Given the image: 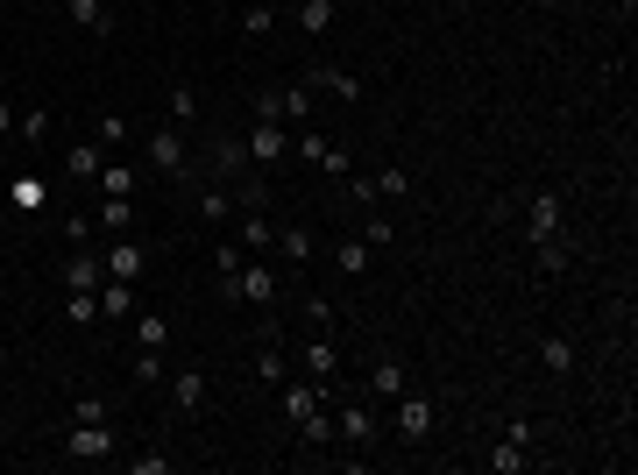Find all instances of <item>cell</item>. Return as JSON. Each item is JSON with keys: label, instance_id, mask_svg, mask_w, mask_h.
Masks as SVG:
<instances>
[{"label": "cell", "instance_id": "cell-1", "mask_svg": "<svg viewBox=\"0 0 638 475\" xmlns=\"http://www.w3.org/2000/svg\"><path fill=\"white\" fill-rule=\"evenodd\" d=\"M220 298H227V305H263V312H270V305L284 298V277H277V263H270V256H249L242 270H234V284H227Z\"/></svg>", "mask_w": 638, "mask_h": 475}, {"label": "cell", "instance_id": "cell-2", "mask_svg": "<svg viewBox=\"0 0 638 475\" xmlns=\"http://www.w3.org/2000/svg\"><path fill=\"white\" fill-rule=\"evenodd\" d=\"M390 405H397V440H405V447H426V440H433V398H426V390L405 383Z\"/></svg>", "mask_w": 638, "mask_h": 475}, {"label": "cell", "instance_id": "cell-3", "mask_svg": "<svg viewBox=\"0 0 638 475\" xmlns=\"http://www.w3.org/2000/svg\"><path fill=\"white\" fill-rule=\"evenodd\" d=\"M327 398H341V405H334V440L369 447V440H376V405H369V398H348V390H327Z\"/></svg>", "mask_w": 638, "mask_h": 475}, {"label": "cell", "instance_id": "cell-4", "mask_svg": "<svg viewBox=\"0 0 638 475\" xmlns=\"http://www.w3.org/2000/svg\"><path fill=\"white\" fill-rule=\"evenodd\" d=\"M149 171H164L171 185H185V178H192V149H185V135H178V128H156V135H149Z\"/></svg>", "mask_w": 638, "mask_h": 475}, {"label": "cell", "instance_id": "cell-5", "mask_svg": "<svg viewBox=\"0 0 638 475\" xmlns=\"http://www.w3.org/2000/svg\"><path fill=\"white\" fill-rule=\"evenodd\" d=\"M64 454H71V461H107V454H114V426H107V419H71Z\"/></svg>", "mask_w": 638, "mask_h": 475}, {"label": "cell", "instance_id": "cell-6", "mask_svg": "<svg viewBox=\"0 0 638 475\" xmlns=\"http://www.w3.org/2000/svg\"><path fill=\"white\" fill-rule=\"evenodd\" d=\"M100 284H107L100 249H71V256L57 263V291H100Z\"/></svg>", "mask_w": 638, "mask_h": 475}, {"label": "cell", "instance_id": "cell-7", "mask_svg": "<svg viewBox=\"0 0 638 475\" xmlns=\"http://www.w3.org/2000/svg\"><path fill=\"white\" fill-rule=\"evenodd\" d=\"M525 234L532 242H561V192H532L525 199Z\"/></svg>", "mask_w": 638, "mask_h": 475}, {"label": "cell", "instance_id": "cell-8", "mask_svg": "<svg viewBox=\"0 0 638 475\" xmlns=\"http://www.w3.org/2000/svg\"><path fill=\"white\" fill-rule=\"evenodd\" d=\"M298 156H305V164H319V171H334V178H348V171H355V156H348V149H334L319 128H305V135H298Z\"/></svg>", "mask_w": 638, "mask_h": 475}, {"label": "cell", "instance_id": "cell-9", "mask_svg": "<svg viewBox=\"0 0 638 475\" xmlns=\"http://www.w3.org/2000/svg\"><path fill=\"white\" fill-rule=\"evenodd\" d=\"M319 405H327V383H312V376H284V419H312Z\"/></svg>", "mask_w": 638, "mask_h": 475}, {"label": "cell", "instance_id": "cell-10", "mask_svg": "<svg viewBox=\"0 0 638 475\" xmlns=\"http://www.w3.org/2000/svg\"><path fill=\"white\" fill-rule=\"evenodd\" d=\"M100 263H107V277L135 284V277L149 270V249H142V242H128V234H114V249H100Z\"/></svg>", "mask_w": 638, "mask_h": 475}, {"label": "cell", "instance_id": "cell-11", "mask_svg": "<svg viewBox=\"0 0 638 475\" xmlns=\"http://www.w3.org/2000/svg\"><path fill=\"white\" fill-rule=\"evenodd\" d=\"M305 86H312V93H334L341 107H355V100H362V78H355V71H341V64H312Z\"/></svg>", "mask_w": 638, "mask_h": 475}, {"label": "cell", "instance_id": "cell-12", "mask_svg": "<svg viewBox=\"0 0 638 475\" xmlns=\"http://www.w3.org/2000/svg\"><path fill=\"white\" fill-rule=\"evenodd\" d=\"M249 164L256 171H277L284 164V121H256L249 128Z\"/></svg>", "mask_w": 638, "mask_h": 475}, {"label": "cell", "instance_id": "cell-13", "mask_svg": "<svg viewBox=\"0 0 638 475\" xmlns=\"http://www.w3.org/2000/svg\"><path fill=\"white\" fill-rule=\"evenodd\" d=\"M234 242H242L249 256H270V249H277V220H270L263 206H249V213H242V227H234Z\"/></svg>", "mask_w": 638, "mask_h": 475}, {"label": "cell", "instance_id": "cell-14", "mask_svg": "<svg viewBox=\"0 0 638 475\" xmlns=\"http://www.w3.org/2000/svg\"><path fill=\"white\" fill-rule=\"evenodd\" d=\"M305 376L334 390V376H341V348H334V334H312V341H305Z\"/></svg>", "mask_w": 638, "mask_h": 475}, {"label": "cell", "instance_id": "cell-15", "mask_svg": "<svg viewBox=\"0 0 638 475\" xmlns=\"http://www.w3.org/2000/svg\"><path fill=\"white\" fill-rule=\"evenodd\" d=\"M100 171H107V149H100V142H71L57 178H78V185H86V178H100Z\"/></svg>", "mask_w": 638, "mask_h": 475}, {"label": "cell", "instance_id": "cell-16", "mask_svg": "<svg viewBox=\"0 0 638 475\" xmlns=\"http://www.w3.org/2000/svg\"><path fill=\"white\" fill-rule=\"evenodd\" d=\"M64 15H71V29H86V36H114V8H107V0H64Z\"/></svg>", "mask_w": 638, "mask_h": 475}, {"label": "cell", "instance_id": "cell-17", "mask_svg": "<svg viewBox=\"0 0 638 475\" xmlns=\"http://www.w3.org/2000/svg\"><path fill=\"white\" fill-rule=\"evenodd\" d=\"M270 256H284L291 270H305L312 256H319V242H312V227H277V249Z\"/></svg>", "mask_w": 638, "mask_h": 475}, {"label": "cell", "instance_id": "cell-18", "mask_svg": "<svg viewBox=\"0 0 638 475\" xmlns=\"http://www.w3.org/2000/svg\"><path fill=\"white\" fill-rule=\"evenodd\" d=\"M405 383H412V376H405V362H397V355H376V362H369V398H397Z\"/></svg>", "mask_w": 638, "mask_h": 475}, {"label": "cell", "instance_id": "cell-19", "mask_svg": "<svg viewBox=\"0 0 638 475\" xmlns=\"http://www.w3.org/2000/svg\"><path fill=\"white\" fill-rule=\"evenodd\" d=\"M100 320H114V327H121V320H135V284H121V277H107V284H100Z\"/></svg>", "mask_w": 638, "mask_h": 475}, {"label": "cell", "instance_id": "cell-20", "mask_svg": "<svg viewBox=\"0 0 638 475\" xmlns=\"http://www.w3.org/2000/svg\"><path fill=\"white\" fill-rule=\"evenodd\" d=\"M171 405H178V412H199V405H206V369H178V376H171Z\"/></svg>", "mask_w": 638, "mask_h": 475}, {"label": "cell", "instance_id": "cell-21", "mask_svg": "<svg viewBox=\"0 0 638 475\" xmlns=\"http://www.w3.org/2000/svg\"><path fill=\"white\" fill-rule=\"evenodd\" d=\"M213 171H220V178H242V171H249V142H242V135H220V142H213Z\"/></svg>", "mask_w": 638, "mask_h": 475}, {"label": "cell", "instance_id": "cell-22", "mask_svg": "<svg viewBox=\"0 0 638 475\" xmlns=\"http://www.w3.org/2000/svg\"><path fill=\"white\" fill-rule=\"evenodd\" d=\"M334 15H341L334 0H298V8H291V22H298L305 36H327V29H334Z\"/></svg>", "mask_w": 638, "mask_h": 475}, {"label": "cell", "instance_id": "cell-23", "mask_svg": "<svg viewBox=\"0 0 638 475\" xmlns=\"http://www.w3.org/2000/svg\"><path fill=\"white\" fill-rule=\"evenodd\" d=\"M128 327H135V348H171V320H164V312H142V305H135Z\"/></svg>", "mask_w": 638, "mask_h": 475}, {"label": "cell", "instance_id": "cell-24", "mask_svg": "<svg viewBox=\"0 0 638 475\" xmlns=\"http://www.w3.org/2000/svg\"><path fill=\"white\" fill-rule=\"evenodd\" d=\"M334 263H341V277H369V263H376V249L362 242V234H348V242H334Z\"/></svg>", "mask_w": 638, "mask_h": 475}, {"label": "cell", "instance_id": "cell-25", "mask_svg": "<svg viewBox=\"0 0 638 475\" xmlns=\"http://www.w3.org/2000/svg\"><path fill=\"white\" fill-rule=\"evenodd\" d=\"M192 213H199L206 227H227V213H234V192H227V185H206V192L192 199Z\"/></svg>", "mask_w": 638, "mask_h": 475}, {"label": "cell", "instance_id": "cell-26", "mask_svg": "<svg viewBox=\"0 0 638 475\" xmlns=\"http://www.w3.org/2000/svg\"><path fill=\"white\" fill-rule=\"evenodd\" d=\"M483 468H490V475H525V468H532V454H525L518 440H497V447L483 454Z\"/></svg>", "mask_w": 638, "mask_h": 475}, {"label": "cell", "instance_id": "cell-27", "mask_svg": "<svg viewBox=\"0 0 638 475\" xmlns=\"http://www.w3.org/2000/svg\"><path fill=\"white\" fill-rule=\"evenodd\" d=\"M539 369H546V376H568V369H575V341H568V334L539 341Z\"/></svg>", "mask_w": 638, "mask_h": 475}, {"label": "cell", "instance_id": "cell-28", "mask_svg": "<svg viewBox=\"0 0 638 475\" xmlns=\"http://www.w3.org/2000/svg\"><path fill=\"white\" fill-rule=\"evenodd\" d=\"M64 320L71 327H93L100 320V291H64Z\"/></svg>", "mask_w": 638, "mask_h": 475}, {"label": "cell", "instance_id": "cell-29", "mask_svg": "<svg viewBox=\"0 0 638 475\" xmlns=\"http://www.w3.org/2000/svg\"><path fill=\"white\" fill-rule=\"evenodd\" d=\"M270 29H277V8H270V0H249V8H242V36H249V43H263Z\"/></svg>", "mask_w": 638, "mask_h": 475}, {"label": "cell", "instance_id": "cell-30", "mask_svg": "<svg viewBox=\"0 0 638 475\" xmlns=\"http://www.w3.org/2000/svg\"><path fill=\"white\" fill-rule=\"evenodd\" d=\"M298 440H305V447H334V412L319 405L312 419H298Z\"/></svg>", "mask_w": 638, "mask_h": 475}, {"label": "cell", "instance_id": "cell-31", "mask_svg": "<svg viewBox=\"0 0 638 475\" xmlns=\"http://www.w3.org/2000/svg\"><path fill=\"white\" fill-rule=\"evenodd\" d=\"M242 263H249V249H242V242H234V234H227V242L213 249V270H220V291L234 284V270H242Z\"/></svg>", "mask_w": 638, "mask_h": 475}, {"label": "cell", "instance_id": "cell-32", "mask_svg": "<svg viewBox=\"0 0 638 475\" xmlns=\"http://www.w3.org/2000/svg\"><path fill=\"white\" fill-rule=\"evenodd\" d=\"M128 376L149 390V383H164V348H135V362H128Z\"/></svg>", "mask_w": 638, "mask_h": 475}, {"label": "cell", "instance_id": "cell-33", "mask_svg": "<svg viewBox=\"0 0 638 475\" xmlns=\"http://www.w3.org/2000/svg\"><path fill=\"white\" fill-rule=\"evenodd\" d=\"M15 135L22 142H50V107H22L15 114Z\"/></svg>", "mask_w": 638, "mask_h": 475}, {"label": "cell", "instance_id": "cell-34", "mask_svg": "<svg viewBox=\"0 0 638 475\" xmlns=\"http://www.w3.org/2000/svg\"><path fill=\"white\" fill-rule=\"evenodd\" d=\"M93 185H100L107 199H135V171H128V164H107V171H100Z\"/></svg>", "mask_w": 638, "mask_h": 475}, {"label": "cell", "instance_id": "cell-35", "mask_svg": "<svg viewBox=\"0 0 638 475\" xmlns=\"http://www.w3.org/2000/svg\"><path fill=\"white\" fill-rule=\"evenodd\" d=\"M93 227H135V199H100V213H93Z\"/></svg>", "mask_w": 638, "mask_h": 475}, {"label": "cell", "instance_id": "cell-36", "mask_svg": "<svg viewBox=\"0 0 638 475\" xmlns=\"http://www.w3.org/2000/svg\"><path fill=\"white\" fill-rule=\"evenodd\" d=\"M164 107H171V121H192V114H199V86H192V78H178Z\"/></svg>", "mask_w": 638, "mask_h": 475}, {"label": "cell", "instance_id": "cell-37", "mask_svg": "<svg viewBox=\"0 0 638 475\" xmlns=\"http://www.w3.org/2000/svg\"><path fill=\"white\" fill-rule=\"evenodd\" d=\"M277 114H284V121H305V114H312V86H284V93H277Z\"/></svg>", "mask_w": 638, "mask_h": 475}, {"label": "cell", "instance_id": "cell-38", "mask_svg": "<svg viewBox=\"0 0 638 475\" xmlns=\"http://www.w3.org/2000/svg\"><path fill=\"white\" fill-rule=\"evenodd\" d=\"M93 142H100V149H121V142H128V114H100Z\"/></svg>", "mask_w": 638, "mask_h": 475}, {"label": "cell", "instance_id": "cell-39", "mask_svg": "<svg viewBox=\"0 0 638 475\" xmlns=\"http://www.w3.org/2000/svg\"><path fill=\"white\" fill-rule=\"evenodd\" d=\"M256 376H263V383H284V376H291V369H284V348H256Z\"/></svg>", "mask_w": 638, "mask_h": 475}, {"label": "cell", "instance_id": "cell-40", "mask_svg": "<svg viewBox=\"0 0 638 475\" xmlns=\"http://www.w3.org/2000/svg\"><path fill=\"white\" fill-rule=\"evenodd\" d=\"M412 192V171H376V199H405Z\"/></svg>", "mask_w": 638, "mask_h": 475}, {"label": "cell", "instance_id": "cell-41", "mask_svg": "<svg viewBox=\"0 0 638 475\" xmlns=\"http://www.w3.org/2000/svg\"><path fill=\"white\" fill-rule=\"evenodd\" d=\"M362 242H369V249H390V242H397V227H390V220H376V213H369V220H362Z\"/></svg>", "mask_w": 638, "mask_h": 475}, {"label": "cell", "instance_id": "cell-42", "mask_svg": "<svg viewBox=\"0 0 638 475\" xmlns=\"http://www.w3.org/2000/svg\"><path fill=\"white\" fill-rule=\"evenodd\" d=\"M568 270V249L561 242H539V277H561Z\"/></svg>", "mask_w": 638, "mask_h": 475}, {"label": "cell", "instance_id": "cell-43", "mask_svg": "<svg viewBox=\"0 0 638 475\" xmlns=\"http://www.w3.org/2000/svg\"><path fill=\"white\" fill-rule=\"evenodd\" d=\"M128 475H171V454H128Z\"/></svg>", "mask_w": 638, "mask_h": 475}, {"label": "cell", "instance_id": "cell-44", "mask_svg": "<svg viewBox=\"0 0 638 475\" xmlns=\"http://www.w3.org/2000/svg\"><path fill=\"white\" fill-rule=\"evenodd\" d=\"M64 242L86 249V242H93V213H71V220H64Z\"/></svg>", "mask_w": 638, "mask_h": 475}, {"label": "cell", "instance_id": "cell-45", "mask_svg": "<svg viewBox=\"0 0 638 475\" xmlns=\"http://www.w3.org/2000/svg\"><path fill=\"white\" fill-rule=\"evenodd\" d=\"M305 327H312V334H334V312H327V298H305Z\"/></svg>", "mask_w": 638, "mask_h": 475}, {"label": "cell", "instance_id": "cell-46", "mask_svg": "<svg viewBox=\"0 0 638 475\" xmlns=\"http://www.w3.org/2000/svg\"><path fill=\"white\" fill-rule=\"evenodd\" d=\"M504 440H518V447H532V440H539V426H532V419H511V426H504Z\"/></svg>", "mask_w": 638, "mask_h": 475}, {"label": "cell", "instance_id": "cell-47", "mask_svg": "<svg viewBox=\"0 0 638 475\" xmlns=\"http://www.w3.org/2000/svg\"><path fill=\"white\" fill-rule=\"evenodd\" d=\"M0 135H15V107L8 100H0Z\"/></svg>", "mask_w": 638, "mask_h": 475}, {"label": "cell", "instance_id": "cell-48", "mask_svg": "<svg viewBox=\"0 0 638 475\" xmlns=\"http://www.w3.org/2000/svg\"><path fill=\"white\" fill-rule=\"evenodd\" d=\"M0 100H8V64H0Z\"/></svg>", "mask_w": 638, "mask_h": 475}, {"label": "cell", "instance_id": "cell-49", "mask_svg": "<svg viewBox=\"0 0 638 475\" xmlns=\"http://www.w3.org/2000/svg\"><path fill=\"white\" fill-rule=\"evenodd\" d=\"M624 15H631V0H624Z\"/></svg>", "mask_w": 638, "mask_h": 475}]
</instances>
